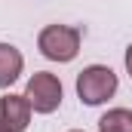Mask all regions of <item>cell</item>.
Listing matches in <instances>:
<instances>
[{"label":"cell","instance_id":"obj_1","mask_svg":"<svg viewBox=\"0 0 132 132\" xmlns=\"http://www.w3.org/2000/svg\"><path fill=\"white\" fill-rule=\"evenodd\" d=\"M80 28H71V25H46L40 37H37V46L40 52L49 59V62H74L77 52H80Z\"/></svg>","mask_w":132,"mask_h":132},{"label":"cell","instance_id":"obj_8","mask_svg":"<svg viewBox=\"0 0 132 132\" xmlns=\"http://www.w3.org/2000/svg\"><path fill=\"white\" fill-rule=\"evenodd\" d=\"M71 132H83V129H71Z\"/></svg>","mask_w":132,"mask_h":132},{"label":"cell","instance_id":"obj_6","mask_svg":"<svg viewBox=\"0 0 132 132\" xmlns=\"http://www.w3.org/2000/svg\"><path fill=\"white\" fill-rule=\"evenodd\" d=\"M98 132H132V111L114 108L98 120Z\"/></svg>","mask_w":132,"mask_h":132},{"label":"cell","instance_id":"obj_9","mask_svg":"<svg viewBox=\"0 0 132 132\" xmlns=\"http://www.w3.org/2000/svg\"><path fill=\"white\" fill-rule=\"evenodd\" d=\"M0 132H6V129H3V126H0Z\"/></svg>","mask_w":132,"mask_h":132},{"label":"cell","instance_id":"obj_3","mask_svg":"<svg viewBox=\"0 0 132 132\" xmlns=\"http://www.w3.org/2000/svg\"><path fill=\"white\" fill-rule=\"evenodd\" d=\"M62 80L49 71H37L34 77H28L25 83V98L31 104V111L37 114H52L59 104H62Z\"/></svg>","mask_w":132,"mask_h":132},{"label":"cell","instance_id":"obj_7","mask_svg":"<svg viewBox=\"0 0 132 132\" xmlns=\"http://www.w3.org/2000/svg\"><path fill=\"white\" fill-rule=\"evenodd\" d=\"M126 71L132 74V43H129V49H126Z\"/></svg>","mask_w":132,"mask_h":132},{"label":"cell","instance_id":"obj_4","mask_svg":"<svg viewBox=\"0 0 132 132\" xmlns=\"http://www.w3.org/2000/svg\"><path fill=\"white\" fill-rule=\"evenodd\" d=\"M0 126L6 132H25L31 126V104L25 95H3L0 98Z\"/></svg>","mask_w":132,"mask_h":132},{"label":"cell","instance_id":"obj_5","mask_svg":"<svg viewBox=\"0 0 132 132\" xmlns=\"http://www.w3.org/2000/svg\"><path fill=\"white\" fill-rule=\"evenodd\" d=\"M22 68H25L22 52H19L12 43H0V89L12 86V83L22 77Z\"/></svg>","mask_w":132,"mask_h":132},{"label":"cell","instance_id":"obj_2","mask_svg":"<svg viewBox=\"0 0 132 132\" xmlns=\"http://www.w3.org/2000/svg\"><path fill=\"white\" fill-rule=\"evenodd\" d=\"M117 92V74L108 65H89L77 74V95L83 104L95 108V104H104Z\"/></svg>","mask_w":132,"mask_h":132}]
</instances>
